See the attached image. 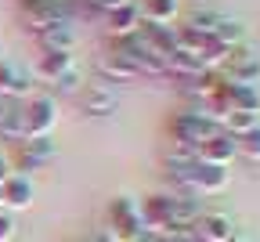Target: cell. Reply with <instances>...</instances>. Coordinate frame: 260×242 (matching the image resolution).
<instances>
[{
	"label": "cell",
	"mask_w": 260,
	"mask_h": 242,
	"mask_svg": "<svg viewBox=\"0 0 260 242\" xmlns=\"http://www.w3.org/2000/svg\"><path fill=\"white\" fill-rule=\"evenodd\" d=\"M105 228L119 238V242H141L148 231H145V221H141V199L138 195H116L105 210Z\"/></svg>",
	"instance_id": "6da1fadb"
},
{
	"label": "cell",
	"mask_w": 260,
	"mask_h": 242,
	"mask_svg": "<svg viewBox=\"0 0 260 242\" xmlns=\"http://www.w3.org/2000/svg\"><path fill=\"white\" fill-rule=\"evenodd\" d=\"M18 116H22L25 137H47V134H54L61 109H58V101L47 90H32L29 98L18 101Z\"/></svg>",
	"instance_id": "7a4b0ae2"
},
{
	"label": "cell",
	"mask_w": 260,
	"mask_h": 242,
	"mask_svg": "<svg viewBox=\"0 0 260 242\" xmlns=\"http://www.w3.org/2000/svg\"><path fill=\"white\" fill-rule=\"evenodd\" d=\"M213 130H220V127L203 109H188V105L174 109L170 119H167V137L170 141H181V145H191V148H199Z\"/></svg>",
	"instance_id": "3957f363"
},
{
	"label": "cell",
	"mask_w": 260,
	"mask_h": 242,
	"mask_svg": "<svg viewBox=\"0 0 260 242\" xmlns=\"http://www.w3.org/2000/svg\"><path fill=\"white\" fill-rule=\"evenodd\" d=\"M76 105L87 119H112L119 112V87L98 80V76H87L83 90L76 94Z\"/></svg>",
	"instance_id": "277c9868"
},
{
	"label": "cell",
	"mask_w": 260,
	"mask_h": 242,
	"mask_svg": "<svg viewBox=\"0 0 260 242\" xmlns=\"http://www.w3.org/2000/svg\"><path fill=\"white\" fill-rule=\"evenodd\" d=\"M11 166L18 170V174H29V170H44L58 159V141L54 134L47 137H22L18 145H11Z\"/></svg>",
	"instance_id": "5b68a950"
},
{
	"label": "cell",
	"mask_w": 260,
	"mask_h": 242,
	"mask_svg": "<svg viewBox=\"0 0 260 242\" xmlns=\"http://www.w3.org/2000/svg\"><path fill=\"white\" fill-rule=\"evenodd\" d=\"M217 73L224 80H232V83H256L260 80V44L256 40H242L239 47H232Z\"/></svg>",
	"instance_id": "8992f818"
},
{
	"label": "cell",
	"mask_w": 260,
	"mask_h": 242,
	"mask_svg": "<svg viewBox=\"0 0 260 242\" xmlns=\"http://www.w3.org/2000/svg\"><path fill=\"white\" fill-rule=\"evenodd\" d=\"M37 90V80H32V69L11 54H0V98L22 101Z\"/></svg>",
	"instance_id": "52a82bcc"
},
{
	"label": "cell",
	"mask_w": 260,
	"mask_h": 242,
	"mask_svg": "<svg viewBox=\"0 0 260 242\" xmlns=\"http://www.w3.org/2000/svg\"><path fill=\"white\" fill-rule=\"evenodd\" d=\"M232 188V166H213V163H195L188 174V192L210 199V195H224Z\"/></svg>",
	"instance_id": "ba28073f"
},
{
	"label": "cell",
	"mask_w": 260,
	"mask_h": 242,
	"mask_svg": "<svg viewBox=\"0 0 260 242\" xmlns=\"http://www.w3.org/2000/svg\"><path fill=\"white\" fill-rule=\"evenodd\" d=\"M141 221L148 235H162L167 228H174V192L162 188L141 199Z\"/></svg>",
	"instance_id": "9c48e42d"
},
{
	"label": "cell",
	"mask_w": 260,
	"mask_h": 242,
	"mask_svg": "<svg viewBox=\"0 0 260 242\" xmlns=\"http://www.w3.org/2000/svg\"><path fill=\"white\" fill-rule=\"evenodd\" d=\"M239 235V224L232 214L224 210H203L199 221L191 224V238L195 242H232Z\"/></svg>",
	"instance_id": "30bf717a"
},
{
	"label": "cell",
	"mask_w": 260,
	"mask_h": 242,
	"mask_svg": "<svg viewBox=\"0 0 260 242\" xmlns=\"http://www.w3.org/2000/svg\"><path fill=\"white\" fill-rule=\"evenodd\" d=\"M76 62H80L76 51H37V58H32L29 69H32V80H37V83L51 87L61 73H69Z\"/></svg>",
	"instance_id": "8fae6325"
},
{
	"label": "cell",
	"mask_w": 260,
	"mask_h": 242,
	"mask_svg": "<svg viewBox=\"0 0 260 242\" xmlns=\"http://www.w3.org/2000/svg\"><path fill=\"white\" fill-rule=\"evenodd\" d=\"M102 22H105L109 44H112V40H123V37H134V33L141 29V8H138V0H126V4L112 8Z\"/></svg>",
	"instance_id": "7c38bea8"
},
{
	"label": "cell",
	"mask_w": 260,
	"mask_h": 242,
	"mask_svg": "<svg viewBox=\"0 0 260 242\" xmlns=\"http://www.w3.org/2000/svg\"><path fill=\"white\" fill-rule=\"evenodd\" d=\"M32 199H37V185H32L29 174H18V170H15V174L0 185V206H4V210H11V214L29 210Z\"/></svg>",
	"instance_id": "4fadbf2b"
},
{
	"label": "cell",
	"mask_w": 260,
	"mask_h": 242,
	"mask_svg": "<svg viewBox=\"0 0 260 242\" xmlns=\"http://www.w3.org/2000/svg\"><path fill=\"white\" fill-rule=\"evenodd\" d=\"M199 152V163H213V166H232L235 156H239V145H235V134L228 130H213L206 141L195 148Z\"/></svg>",
	"instance_id": "5bb4252c"
},
{
	"label": "cell",
	"mask_w": 260,
	"mask_h": 242,
	"mask_svg": "<svg viewBox=\"0 0 260 242\" xmlns=\"http://www.w3.org/2000/svg\"><path fill=\"white\" fill-rule=\"evenodd\" d=\"M94 76L105 80V83H112V87H116V83H138V80H141L138 69L130 65V62H123V58H119L116 51H109V47L94 58Z\"/></svg>",
	"instance_id": "9a60e30c"
},
{
	"label": "cell",
	"mask_w": 260,
	"mask_h": 242,
	"mask_svg": "<svg viewBox=\"0 0 260 242\" xmlns=\"http://www.w3.org/2000/svg\"><path fill=\"white\" fill-rule=\"evenodd\" d=\"M32 44H37V51H76V44H80L76 22H58V25H51V29L37 33Z\"/></svg>",
	"instance_id": "2e32d148"
},
{
	"label": "cell",
	"mask_w": 260,
	"mask_h": 242,
	"mask_svg": "<svg viewBox=\"0 0 260 242\" xmlns=\"http://www.w3.org/2000/svg\"><path fill=\"white\" fill-rule=\"evenodd\" d=\"M206 73V65L203 58L195 54L191 47H177L170 58H167V76H177V80H195V76H203Z\"/></svg>",
	"instance_id": "e0dca14e"
},
{
	"label": "cell",
	"mask_w": 260,
	"mask_h": 242,
	"mask_svg": "<svg viewBox=\"0 0 260 242\" xmlns=\"http://www.w3.org/2000/svg\"><path fill=\"white\" fill-rule=\"evenodd\" d=\"M138 8L148 25H174L181 18V0H138Z\"/></svg>",
	"instance_id": "ac0fdd59"
},
{
	"label": "cell",
	"mask_w": 260,
	"mask_h": 242,
	"mask_svg": "<svg viewBox=\"0 0 260 242\" xmlns=\"http://www.w3.org/2000/svg\"><path fill=\"white\" fill-rule=\"evenodd\" d=\"M22 137H25V130H22V116H18V101L0 98V141L18 145Z\"/></svg>",
	"instance_id": "d6986e66"
},
{
	"label": "cell",
	"mask_w": 260,
	"mask_h": 242,
	"mask_svg": "<svg viewBox=\"0 0 260 242\" xmlns=\"http://www.w3.org/2000/svg\"><path fill=\"white\" fill-rule=\"evenodd\" d=\"M83 83H87V69H83V62H76L69 73H61V76L47 87V94H51L54 101H61V98H76V94L83 90Z\"/></svg>",
	"instance_id": "ffe728a7"
},
{
	"label": "cell",
	"mask_w": 260,
	"mask_h": 242,
	"mask_svg": "<svg viewBox=\"0 0 260 242\" xmlns=\"http://www.w3.org/2000/svg\"><path fill=\"white\" fill-rule=\"evenodd\" d=\"M213 37H217L224 47H239L242 40H249V33H246V22H242V18L220 11V18H217V25H213Z\"/></svg>",
	"instance_id": "44dd1931"
},
{
	"label": "cell",
	"mask_w": 260,
	"mask_h": 242,
	"mask_svg": "<svg viewBox=\"0 0 260 242\" xmlns=\"http://www.w3.org/2000/svg\"><path fill=\"white\" fill-rule=\"evenodd\" d=\"M217 18H220V11H213V8H195V11L181 22V25H188L191 33H199V37H213Z\"/></svg>",
	"instance_id": "7402d4cb"
},
{
	"label": "cell",
	"mask_w": 260,
	"mask_h": 242,
	"mask_svg": "<svg viewBox=\"0 0 260 242\" xmlns=\"http://www.w3.org/2000/svg\"><path fill=\"white\" fill-rule=\"evenodd\" d=\"M235 145H239V156H242V159L260 163V123H256L253 130H246V134H239Z\"/></svg>",
	"instance_id": "603a6c76"
},
{
	"label": "cell",
	"mask_w": 260,
	"mask_h": 242,
	"mask_svg": "<svg viewBox=\"0 0 260 242\" xmlns=\"http://www.w3.org/2000/svg\"><path fill=\"white\" fill-rule=\"evenodd\" d=\"M256 123H260V112H228V116H224V127H220V130H228V134H235V137H239V134L253 130Z\"/></svg>",
	"instance_id": "cb8c5ba5"
},
{
	"label": "cell",
	"mask_w": 260,
	"mask_h": 242,
	"mask_svg": "<svg viewBox=\"0 0 260 242\" xmlns=\"http://www.w3.org/2000/svg\"><path fill=\"white\" fill-rule=\"evenodd\" d=\"M119 4H126V0H80V8H76V15H90V18H105L112 8H119Z\"/></svg>",
	"instance_id": "d4e9b609"
},
{
	"label": "cell",
	"mask_w": 260,
	"mask_h": 242,
	"mask_svg": "<svg viewBox=\"0 0 260 242\" xmlns=\"http://www.w3.org/2000/svg\"><path fill=\"white\" fill-rule=\"evenodd\" d=\"M15 238H18V221L11 210L0 206V242H15Z\"/></svg>",
	"instance_id": "484cf974"
},
{
	"label": "cell",
	"mask_w": 260,
	"mask_h": 242,
	"mask_svg": "<svg viewBox=\"0 0 260 242\" xmlns=\"http://www.w3.org/2000/svg\"><path fill=\"white\" fill-rule=\"evenodd\" d=\"M11 174H15V166H11V156H4V152H0V185H4Z\"/></svg>",
	"instance_id": "4316f807"
},
{
	"label": "cell",
	"mask_w": 260,
	"mask_h": 242,
	"mask_svg": "<svg viewBox=\"0 0 260 242\" xmlns=\"http://www.w3.org/2000/svg\"><path fill=\"white\" fill-rule=\"evenodd\" d=\"M232 242H256V238H253V235H246V231H239V235H235Z\"/></svg>",
	"instance_id": "83f0119b"
},
{
	"label": "cell",
	"mask_w": 260,
	"mask_h": 242,
	"mask_svg": "<svg viewBox=\"0 0 260 242\" xmlns=\"http://www.w3.org/2000/svg\"><path fill=\"white\" fill-rule=\"evenodd\" d=\"M15 242H18V238H15Z\"/></svg>",
	"instance_id": "f1b7e54d"
}]
</instances>
